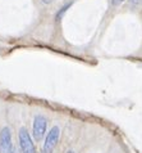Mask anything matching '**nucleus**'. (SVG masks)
Instances as JSON below:
<instances>
[{
    "mask_svg": "<svg viewBox=\"0 0 142 153\" xmlns=\"http://www.w3.org/2000/svg\"><path fill=\"white\" fill-rule=\"evenodd\" d=\"M18 139H19V146H20L22 153H36L35 144H33L31 135L27 131L26 127H20L19 129Z\"/></svg>",
    "mask_w": 142,
    "mask_h": 153,
    "instance_id": "f257e3e1",
    "label": "nucleus"
},
{
    "mask_svg": "<svg viewBox=\"0 0 142 153\" xmlns=\"http://www.w3.org/2000/svg\"><path fill=\"white\" fill-rule=\"evenodd\" d=\"M46 118L41 114H37L33 118V125H32V134H33V138H35L37 142L42 140L45 133H46Z\"/></svg>",
    "mask_w": 142,
    "mask_h": 153,
    "instance_id": "f03ea898",
    "label": "nucleus"
},
{
    "mask_svg": "<svg viewBox=\"0 0 142 153\" xmlns=\"http://www.w3.org/2000/svg\"><path fill=\"white\" fill-rule=\"evenodd\" d=\"M0 153H14L9 127H3L0 131Z\"/></svg>",
    "mask_w": 142,
    "mask_h": 153,
    "instance_id": "7ed1b4c3",
    "label": "nucleus"
},
{
    "mask_svg": "<svg viewBox=\"0 0 142 153\" xmlns=\"http://www.w3.org/2000/svg\"><path fill=\"white\" fill-rule=\"evenodd\" d=\"M59 137H60V129L58 126H54L51 130L48 133L46 139L44 142V152L45 153H51L53 149L55 148L56 143L59 142Z\"/></svg>",
    "mask_w": 142,
    "mask_h": 153,
    "instance_id": "20e7f679",
    "label": "nucleus"
},
{
    "mask_svg": "<svg viewBox=\"0 0 142 153\" xmlns=\"http://www.w3.org/2000/svg\"><path fill=\"white\" fill-rule=\"evenodd\" d=\"M69 7H70V4H67L65 7L60 8V10L58 12V14H56V21H60V18H61V17H63V14L65 13V12H67V9H68Z\"/></svg>",
    "mask_w": 142,
    "mask_h": 153,
    "instance_id": "39448f33",
    "label": "nucleus"
},
{
    "mask_svg": "<svg viewBox=\"0 0 142 153\" xmlns=\"http://www.w3.org/2000/svg\"><path fill=\"white\" fill-rule=\"evenodd\" d=\"M124 1V0H111L113 5H119V4H122Z\"/></svg>",
    "mask_w": 142,
    "mask_h": 153,
    "instance_id": "423d86ee",
    "label": "nucleus"
},
{
    "mask_svg": "<svg viewBox=\"0 0 142 153\" xmlns=\"http://www.w3.org/2000/svg\"><path fill=\"white\" fill-rule=\"evenodd\" d=\"M67 153H74L73 151H68V152H67Z\"/></svg>",
    "mask_w": 142,
    "mask_h": 153,
    "instance_id": "0eeeda50",
    "label": "nucleus"
},
{
    "mask_svg": "<svg viewBox=\"0 0 142 153\" xmlns=\"http://www.w3.org/2000/svg\"><path fill=\"white\" fill-rule=\"evenodd\" d=\"M131 1H135V0H131Z\"/></svg>",
    "mask_w": 142,
    "mask_h": 153,
    "instance_id": "6e6552de",
    "label": "nucleus"
}]
</instances>
